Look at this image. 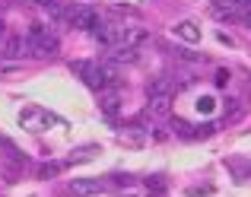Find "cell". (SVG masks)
<instances>
[{
    "instance_id": "6da1fadb",
    "label": "cell",
    "mask_w": 251,
    "mask_h": 197,
    "mask_svg": "<svg viewBox=\"0 0 251 197\" xmlns=\"http://www.w3.org/2000/svg\"><path fill=\"white\" fill-rule=\"evenodd\" d=\"M70 70L74 74H80V80L86 83L89 89H108V86H115L118 83V74L111 67H102V64H96V61H74L70 64Z\"/></svg>"
},
{
    "instance_id": "7a4b0ae2",
    "label": "cell",
    "mask_w": 251,
    "mask_h": 197,
    "mask_svg": "<svg viewBox=\"0 0 251 197\" xmlns=\"http://www.w3.org/2000/svg\"><path fill=\"white\" fill-rule=\"evenodd\" d=\"M29 48H32V57H54L57 54V35L48 32L45 23H32L29 25Z\"/></svg>"
},
{
    "instance_id": "3957f363",
    "label": "cell",
    "mask_w": 251,
    "mask_h": 197,
    "mask_svg": "<svg viewBox=\"0 0 251 197\" xmlns=\"http://www.w3.org/2000/svg\"><path fill=\"white\" fill-rule=\"evenodd\" d=\"M67 19H70V25H76V29H86V32H92L99 23H102L99 10H96V6H86V3L70 6V10H67Z\"/></svg>"
},
{
    "instance_id": "277c9868",
    "label": "cell",
    "mask_w": 251,
    "mask_h": 197,
    "mask_svg": "<svg viewBox=\"0 0 251 197\" xmlns=\"http://www.w3.org/2000/svg\"><path fill=\"white\" fill-rule=\"evenodd\" d=\"M213 10L226 13V16H232V19H245L251 13V0H213Z\"/></svg>"
},
{
    "instance_id": "5b68a950",
    "label": "cell",
    "mask_w": 251,
    "mask_h": 197,
    "mask_svg": "<svg viewBox=\"0 0 251 197\" xmlns=\"http://www.w3.org/2000/svg\"><path fill=\"white\" fill-rule=\"evenodd\" d=\"M48 121H51V115H48V111H42V108H23V111H19V124H23L25 130H32V134L42 130Z\"/></svg>"
},
{
    "instance_id": "8992f818",
    "label": "cell",
    "mask_w": 251,
    "mask_h": 197,
    "mask_svg": "<svg viewBox=\"0 0 251 197\" xmlns=\"http://www.w3.org/2000/svg\"><path fill=\"white\" fill-rule=\"evenodd\" d=\"M99 108L105 111V115L108 118H115L118 111H121V93H118V89H102V93H99Z\"/></svg>"
},
{
    "instance_id": "52a82bcc",
    "label": "cell",
    "mask_w": 251,
    "mask_h": 197,
    "mask_svg": "<svg viewBox=\"0 0 251 197\" xmlns=\"http://www.w3.org/2000/svg\"><path fill=\"white\" fill-rule=\"evenodd\" d=\"M140 42H147V29H140V25H121V32H118V45H124V48H137Z\"/></svg>"
},
{
    "instance_id": "ba28073f",
    "label": "cell",
    "mask_w": 251,
    "mask_h": 197,
    "mask_svg": "<svg viewBox=\"0 0 251 197\" xmlns=\"http://www.w3.org/2000/svg\"><path fill=\"white\" fill-rule=\"evenodd\" d=\"M105 188V181H96V178H76V181H70V194L74 197H92V194H99Z\"/></svg>"
},
{
    "instance_id": "9c48e42d",
    "label": "cell",
    "mask_w": 251,
    "mask_h": 197,
    "mask_svg": "<svg viewBox=\"0 0 251 197\" xmlns=\"http://www.w3.org/2000/svg\"><path fill=\"white\" fill-rule=\"evenodd\" d=\"M147 111H150L153 118H169V111H172V96H150Z\"/></svg>"
},
{
    "instance_id": "30bf717a",
    "label": "cell",
    "mask_w": 251,
    "mask_h": 197,
    "mask_svg": "<svg viewBox=\"0 0 251 197\" xmlns=\"http://www.w3.org/2000/svg\"><path fill=\"white\" fill-rule=\"evenodd\" d=\"M108 64H134L137 61V48H124V45H115V48H108Z\"/></svg>"
},
{
    "instance_id": "8fae6325",
    "label": "cell",
    "mask_w": 251,
    "mask_h": 197,
    "mask_svg": "<svg viewBox=\"0 0 251 197\" xmlns=\"http://www.w3.org/2000/svg\"><path fill=\"white\" fill-rule=\"evenodd\" d=\"M6 54H13V57H32V48H29V38H10V42H6Z\"/></svg>"
},
{
    "instance_id": "7c38bea8",
    "label": "cell",
    "mask_w": 251,
    "mask_h": 197,
    "mask_svg": "<svg viewBox=\"0 0 251 197\" xmlns=\"http://www.w3.org/2000/svg\"><path fill=\"white\" fill-rule=\"evenodd\" d=\"M172 89H175V80H172V76H156L147 86V93L150 96H172Z\"/></svg>"
},
{
    "instance_id": "4fadbf2b",
    "label": "cell",
    "mask_w": 251,
    "mask_h": 197,
    "mask_svg": "<svg viewBox=\"0 0 251 197\" xmlns=\"http://www.w3.org/2000/svg\"><path fill=\"white\" fill-rule=\"evenodd\" d=\"M175 130H178L181 137H188V140H194V137H207L213 127H191L188 121H175Z\"/></svg>"
},
{
    "instance_id": "5bb4252c",
    "label": "cell",
    "mask_w": 251,
    "mask_h": 197,
    "mask_svg": "<svg viewBox=\"0 0 251 197\" xmlns=\"http://www.w3.org/2000/svg\"><path fill=\"white\" fill-rule=\"evenodd\" d=\"M175 35L184 38V42H201V29H197L194 23H178L175 25Z\"/></svg>"
},
{
    "instance_id": "9a60e30c",
    "label": "cell",
    "mask_w": 251,
    "mask_h": 197,
    "mask_svg": "<svg viewBox=\"0 0 251 197\" xmlns=\"http://www.w3.org/2000/svg\"><path fill=\"white\" fill-rule=\"evenodd\" d=\"M96 153H99L96 147H83V153H70V159H67V162H70V166H74V162H89Z\"/></svg>"
},
{
    "instance_id": "2e32d148",
    "label": "cell",
    "mask_w": 251,
    "mask_h": 197,
    "mask_svg": "<svg viewBox=\"0 0 251 197\" xmlns=\"http://www.w3.org/2000/svg\"><path fill=\"white\" fill-rule=\"evenodd\" d=\"M175 57H181V61H201L203 64V54H197V51H184V48H175Z\"/></svg>"
},
{
    "instance_id": "e0dca14e",
    "label": "cell",
    "mask_w": 251,
    "mask_h": 197,
    "mask_svg": "<svg viewBox=\"0 0 251 197\" xmlns=\"http://www.w3.org/2000/svg\"><path fill=\"white\" fill-rule=\"evenodd\" d=\"M147 185L153 188V191H166V178H159V175H153V178H147Z\"/></svg>"
},
{
    "instance_id": "ac0fdd59",
    "label": "cell",
    "mask_w": 251,
    "mask_h": 197,
    "mask_svg": "<svg viewBox=\"0 0 251 197\" xmlns=\"http://www.w3.org/2000/svg\"><path fill=\"white\" fill-rule=\"evenodd\" d=\"M229 76H232V74H229V70H216L213 83H216V86H226V83H229Z\"/></svg>"
},
{
    "instance_id": "d6986e66",
    "label": "cell",
    "mask_w": 251,
    "mask_h": 197,
    "mask_svg": "<svg viewBox=\"0 0 251 197\" xmlns=\"http://www.w3.org/2000/svg\"><path fill=\"white\" fill-rule=\"evenodd\" d=\"M115 181H118V185H124V188L134 185V178H130V175H115Z\"/></svg>"
},
{
    "instance_id": "ffe728a7",
    "label": "cell",
    "mask_w": 251,
    "mask_h": 197,
    "mask_svg": "<svg viewBox=\"0 0 251 197\" xmlns=\"http://www.w3.org/2000/svg\"><path fill=\"white\" fill-rule=\"evenodd\" d=\"M197 108H201V111H210V108H213V102H210V98H201V105H197Z\"/></svg>"
},
{
    "instance_id": "44dd1931",
    "label": "cell",
    "mask_w": 251,
    "mask_h": 197,
    "mask_svg": "<svg viewBox=\"0 0 251 197\" xmlns=\"http://www.w3.org/2000/svg\"><path fill=\"white\" fill-rule=\"evenodd\" d=\"M0 147H3V149H13L10 143H6V137H3V134H0Z\"/></svg>"
},
{
    "instance_id": "7402d4cb",
    "label": "cell",
    "mask_w": 251,
    "mask_h": 197,
    "mask_svg": "<svg viewBox=\"0 0 251 197\" xmlns=\"http://www.w3.org/2000/svg\"><path fill=\"white\" fill-rule=\"evenodd\" d=\"M242 25H248V29H251V13H248V16H245V19H242Z\"/></svg>"
},
{
    "instance_id": "603a6c76",
    "label": "cell",
    "mask_w": 251,
    "mask_h": 197,
    "mask_svg": "<svg viewBox=\"0 0 251 197\" xmlns=\"http://www.w3.org/2000/svg\"><path fill=\"white\" fill-rule=\"evenodd\" d=\"M0 32H3V23H0Z\"/></svg>"
}]
</instances>
